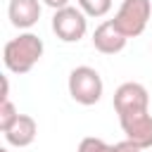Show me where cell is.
Here are the masks:
<instances>
[{
  "instance_id": "obj_1",
  "label": "cell",
  "mask_w": 152,
  "mask_h": 152,
  "mask_svg": "<svg viewBox=\"0 0 152 152\" xmlns=\"http://www.w3.org/2000/svg\"><path fill=\"white\" fill-rule=\"evenodd\" d=\"M40 57H43V40L31 31L19 33L2 48V64L12 74H28Z\"/></svg>"
},
{
  "instance_id": "obj_2",
  "label": "cell",
  "mask_w": 152,
  "mask_h": 152,
  "mask_svg": "<svg viewBox=\"0 0 152 152\" xmlns=\"http://www.w3.org/2000/svg\"><path fill=\"white\" fill-rule=\"evenodd\" d=\"M66 86H69V95H71V100L78 102V104H83V107H90V104L100 102L102 90H104L102 76H100L93 66H86V64L71 69Z\"/></svg>"
},
{
  "instance_id": "obj_3",
  "label": "cell",
  "mask_w": 152,
  "mask_h": 152,
  "mask_svg": "<svg viewBox=\"0 0 152 152\" xmlns=\"http://www.w3.org/2000/svg\"><path fill=\"white\" fill-rule=\"evenodd\" d=\"M150 17H152L150 0H121L119 12L114 14V24L126 38H135L145 31Z\"/></svg>"
},
{
  "instance_id": "obj_4",
  "label": "cell",
  "mask_w": 152,
  "mask_h": 152,
  "mask_svg": "<svg viewBox=\"0 0 152 152\" xmlns=\"http://www.w3.org/2000/svg\"><path fill=\"white\" fill-rule=\"evenodd\" d=\"M52 31L62 43H78L88 31V19L81 7H62L52 14Z\"/></svg>"
},
{
  "instance_id": "obj_5",
  "label": "cell",
  "mask_w": 152,
  "mask_h": 152,
  "mask_svg": "<svg viewBox=\"0 0 152 152\" xmlns=\"http://www.w3.org/2000/svg\"><path fill=\"white\" fill-rule=\"evenodd\" d=\"M114 109L119 116L126 114H140L150 109V93L142 83L126 81L114 90Z\"/></svg>"
},
{
  "instance_id": "obj_6",
  "label": "cell",
  "mask_w": 152,
  "mask_h": 152,
  "mask_svg": "<svg viewBox=\"0 0 152 152\" xmlns=\"http://www.w3.org/2000/svg\"><path fill=\"white\" fill-rule=\"evenodd\" d=\"M119 124L126 133V140H131L140 150H152V114L150 112L119 116Z\"/></svg>"
},
{
  "instance_id": "obj_7",
  "label": "cell",
  "mask_w": 152,
  "mask_h": 152,
  "mask_svg": "<svg viewBox=\"0 0 152 152\" xmlns=\"http://www.w3.org/2000/svg\"><path fill=\"white\" fill-rule=\"evenodd\" d=\"M126 40H128V38L116 28L114 19L102 21V24L93 31V45H95V50L102 52V55H116V52H121V50L126 48Z\"/></svg>"
},
{
  "instance_id": "obj_8",
  "label": "cell",
  "mask_w": 152,
  "mask_h": 152,
  "mask_svg": "<svg viewBox=\"0 0 152 152\" xmlns=\"http://www.w3.org/2000/svg\"><path fill=\"white\" fill-rule=\"evenodd\" d=\"M40 0H10L7 17L14 28H31L40 19Z\"/></svg>"
},
{
  "instance_id": "obj_9",
  "label": "cell",
  "mask_w": 152,
  "mask_h": 152,
  "mask_svg": "<svg viewBox=\"0 0 152 152\" xmlns=\"http://www.w3.org/2000/svg\"><path fill=\"white\" fill-rule=\"evenodd\" d=\"M2 135H5V140H7L10 145H14V147H28V145L36 140V135H38V124H36L33 116L19 114V119H17V121L10 126V131H5Z\"/></svg>"
},
{
  "instance_id": "obj_10",
  "label": "cell",
  "mask_w": 152,
  "mask_h": 152,
  "mask_svg": "<svg viewBox=\"0 0 152 152\" xmlns=\"http://www.w3.org/2000/svg\"><path fill=\"white\" fill-rule=\"evenodd\" d=\"M78 7L86 17H104L112 10V0H78Z\"/></svg>"
},
{
  "instance_id": "obj_11",
  "label": "cell",
  "mask_w": 152,
  "mask_h": 152,
  "mask_svg": "<svg viewBox=\"0 0 152 152\" xmlns=\"http://www.w3.org/2000/svg\"><path fill=\"white\" fill-rule=\"evenodd\" d=\"M17 119H19L17 107H14L10 100H2V102H0V131H2V133L10 131V126H12Z\"/></svg>"
},
{
  "instance_id": "obj_12",
  "label": "cell",
  "mask_w": 152,
  "mask_h": 152,
  "mask_svg": "<svg viewBox=\"0 0 152 152\" xmlns=\"http://www.w3.org/2000/svg\"><path fill=\"white\" fill-rule=\"evenodd\" d=\"M107 147V142L102 138H95V135H88L78 142V152H102Z\"/></svg>"
},
{
  "instance_id": "obj_13",
  "label": "cell",
  "mask_w": 152,
  "mask_h": 152,
  "mask_svg": "<svg viewBox=\"0 0 152 152\" xmlns=\"http://www.w3.org/2000/svg\"><path fill=\"white\" fill-rule=\"evenodd\" d=\"M102 152H140V147H138V145H133L131 140H121V142L107 145Z\"/></svg>"
},
{
  "instance_id": "obj_14",
  "label": "cell",
  "mask_w": 152,
  "mask_h": 152,
  "mask_svg": "<svg viewBox=\"0 0 152 152\" xmlns=\"http://www.w3.org/2000/svg\"><path fill=\"white\" fill-rule=\"evenodd\" d=\"M43 2H45L48 7H52L55 12H57V10H62V7H69V0H43Z\"/></svg>"
},
{
  "instance_id": "obj_15",
  "label": "cell",
  "mask_w": 152,
  "mask_h": 152,
  "mask_svg": "<svg viewBox=\"0 0 152 152\" xmlns=\"http://www.w3.org/2000/svg\"><path fill=\"white\" fill-rule=\"evenodd\" d=\"M2 100H10V81H7V76H2V95H0V102Z\"/></svg>"
},
{
  "instance_id": "obj_16",
  "label": "cell",
  "mask_w": 152,
  "mask_h": 152,
  "mask_svg": "<svg viewBox=\"0 0 152 152\" xmlns=\"http://www.w3.org/2000/svg\"><path fill=\"white\" fill-rule=\"evenodd\" d=\"M0 152H10V150H7V147H2V150H0Z\"/></svg>"
}]
</instances>
